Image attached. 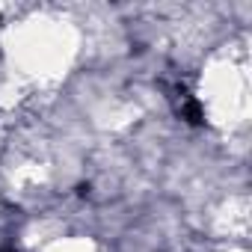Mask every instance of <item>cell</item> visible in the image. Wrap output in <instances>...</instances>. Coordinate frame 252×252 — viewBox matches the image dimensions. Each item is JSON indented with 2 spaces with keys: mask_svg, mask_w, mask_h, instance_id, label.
<instances>
[{
  "mask_svg": "<svg viewBox=\"0 0 252 252\" xmlns=\"http://www.w3.org/2000/svg\"><path fill=\"white\" fill-rule=\"evenodd\" d=\"M169 98H172V104H175V113H178L184 122H190V125H202V122H205L202 104H199V101H196V95H190L184 86H175Z\"/></svg>",
  "mask_w": 252,
  "mask_h": 252,
  "instance_id": "6da1fadb",
  "label": "cell"
}]
</instances>
